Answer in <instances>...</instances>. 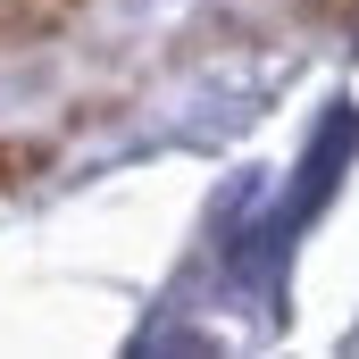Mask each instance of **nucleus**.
<instances>
[{
	"label": "nucleus",
	"mask_w": 359,
	"mask_h": 359,
	"mask_svg": "<svg viewBox=\"0 0 359 359\" xmlns=\"http://www.w3.org/2000/svg\"><path fill=\"white\" fill-rule=\"evenodd\" d=\"M67 17H76V0H0V50L42 42V34H59Z\"/></svg>",
	"instance_id": "nucleus-1"
},
{
	"label": "nucleus",
	"mask_w": 359,
	"mask_h": 359,
	"mask_svg": "<svg viewBox=\"0 0 359 359\" xmlns=\"http://www.w3.org/2000/svg\"><path fill=\"white\" fill-rule=\"evenodd\" d=\"M42 168H50V142H42V134H0V192L34 184Z\"/></svg>",
	"instance_id": "nucleus-2"
},
{
	"label": "nucleus",
	"mask_w": 359,
	"mask_h": 359,
	"mask_svg": "<svg viewBox=\"0 0 359 359\" xmlns=\"http://www.w3.org/2000/svg\"><path fill=\"white\" fill-rule=\"evenodd\" d=\"M318 17H326V25H343V17H359V0H318Z\"/></svg>",
	"instance_id": "nucleus-3"
}]
</instances>
